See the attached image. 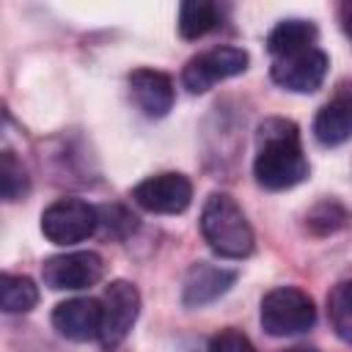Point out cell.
Masks as SVG:
<instances>
[{"mask_svg": "<svg viewBox=\"0 0 352 352\" xmlns=\"http://www.w3.org/2000/svg\"><path fill=\"white\" fill-rule=\"evenodd\" d=\"M308 160L300 143V129L286 118H264L256 132L253 176L264 190H292L308 179Z\"/></svg>", "mask_w": 352, "mask_h": 352, "instance_id": "6da1fadb", "label": "cell"}, {"mask_svg": "<svg viewBox=\"0 0 352 352\" xmlns=\"http://www.w3.org/2000/svg\"><path fill=\"white\" fill-rule=\"evenodd\" d=\"M201 234L206 245L223 258H245L253 253L256 236L242 206L228 192H212L201 209Z\"/></svg>", "mask_w": 352, "mask_h": 352, "instance_id": "7a4b0ae2", "label": "cell"}, {"mask_svg": "<svg viewBox=\"0 0 352 352\" xmlns=\"http://www.w3.org/2000/svg\"><path fill=\"white\" fill-rule=\"evenodd\" d=\"M261 327L264 333L283 338V336H300L314 327L316 322V305L314 300L297 289V286H278L261 297Z\"/></svg>", "mask_w": 352, "mask_h": 352, "instance_id": "3957f363", "label": "cell"}, {"mask_svg": "<svg viewBox=\"0 0 352 352\" xmlns=\"http://www.w3.org/2000/svg\"><path fill=\"white\" fill-rule=\"evenodd\" d=\"M99 228V209L82 198H58L41 212V234L52 245H77Z\"/></svg>", "mask_w": 352, "mask_h": 352, "instance_id": "277c9868", "label": "cell"}, {"mask_svg": "<svg viewBox=\"0 0 352 352\" xmlns=\"http://www.w3.org/2000/svg\"><path fill=\"white\" fill-rule=\"evenodd\" d=\"M102 330H99V344L102 349L113 352L118 349L129 330L138 322L140 314V292L129 280H113L104 294H102Z\"/></svg>", "mask_w": 352, "mask_h": 352, "instance_id": "5b68a950", "label": "cell"}, {"mask_svg": "<svg viewBox=\"0 0 352 352\" xmlns=\"http://www.w3.org/2000/svg\"><path fill=\"white\" fill-rule=\"evenodd\" d=\"M250 58L242 47H212L206 52H198L192 55L184 69H182V85L190 91V94H206L214 82L220 80H228V77H236L248 69Z\"/></svg>", "mask_w": 352, "mask_h": 352, "instance_id": "8992f818", "label": "cell"}, {"mask_svg": "<svg viewBox=\"0 0 352 352\" xmlns=\"http://www.w3.org/2000/svg\"><path fill=\"white\" fill-rule=\"evenodd\" d=\"M104 275V261L94 250H74L50 256L41 264V280L52 292H80L96 286Z\"/></svg>", "mask_w": 352, "mask_h": 352, "instance_id": "52a82bcc", "label": "cell"}, {"mask_svg": "<svg viewBox=\"0 0 352 352\" xmlns=\"http://www.w3.org/2000/svg\"><path fill=\"white\" fill-rule=\"evenodd\" d=\"M132 201L154 214H182L192 204V184L184 173H154L132 187Z\"/></svg>", "mask_w": 352, "mask_h": 352, "instance_id": "ba28073f", "label": "cell"}, {"mask_svg": "<svg viewBox=\"0 0 352 352\" xmlns=\"http://www.w3.org/2000/svg\"><path fill=\"white\" fill-rule=\"evenodd\" d=\"M327 66H330L327 55L319 47H311V50H302V52H294V55H286V58H275L270 74L286 91L314 94L324 82Z\"/></svg>", "mask_w": 352, "mask_h": 352, "instance_id": "9c48e42d", "label": "cell"}, {"mask_svg": "<svg viewBox=\"0 0 352 352\" xmlns=\"http://www.w3.org/2000/svg\"><path fill=\"white\" fill-rule=\"evenodd\" d=\"M52 327L69 341H94L102 330V302L94 297H74L58 302L52 311Z\"/></svg>", "mask_w": 352, "mask_h": 352, "instance_id": "30bf717a", "label": "cell"}, {"mask_svg": "<svg viewBox=\"0 0 352 352\" xmlns=\"http://www.w3.org/2000/svg\"><path fill=\"white\" fill-rule=\"evenodd\" d=\"M129 85V96L138 104V110L148 118H162L170 113L173 107V80L165 72L157 69H135L126 77Z\"/></svg>", "mask_w": 352, "mask_h": 352, "instance_id": "8fae6325", "label": "cell"}, {"mask_svg": "<svg viewBox=\"0 0 352 352\" xmlns=\"http://www.w3.org/2000/svg\"><path fill=\"white\" fill-rule=\"evenodd\" d=\"M236 280V272L228 267H217L209 261H198L187 270L184 286H182V302L187 308H201L223 297Z\"/></svg>", "mask_w": 352, "mask_h": 352, "instance_id": "7c38bea8", "label": "cell"}, {"mask_svg": "<svg viewBox=\"0 0 352 352\" xmlns=\"http://www.w3.org/2000/svg\"><path fill=\"white\" fill-rule=\"evenodd\" d=\"M314 138L322 146H341L352 140V96H336L319 107L314 118Z\"/></svg>", "mask_w": 352, "mask_h": 352, "instance_id": "4fadbf2b", "label": "cell"}, {"mask_svg": "<svg viewBox=\"0 0 352 352\" xmlns=\"http://www.w3.org/2000/svg\"><path fill=\"white\" fill-rule=\"evenodd\" d=\"M316 38H319V30H316L314 22H308V19H283L270 30L267 50L275 60V58H286V55L311 50L316 44Z\"/></svg>", "mask_w": 352, "mask_h": 352, "instance_id": "5bb4252c", "label": "cell"}, {"mask_svg": "<svg viewBox=\"0 0 352 352\" xmlns=\"http://www.w3.org/2000/svg\"><path fill=\"white\" fill-rule=\"evenodd\" d=\"M223 22V8L209 0H190L179 6V36L182 38H201L212 33Z\"/></svg>", "mask_w": 352, "mask_h": 352, "instance_id": "9a60e30c", "label": "cell"}, {"mask_svg": "<svg viewBox=\"0 0 352 352\" xmlns=\"http://www.w3.org/2000/svg\"><path fill=\"white\" fill-rule=\"evenodd\" d=\"M327 319H330L333 333L344 344H352V278H341L338 283L330 286V292H327Z\"/></svg>", "mask_w": 352, "mask_h": 352, "instance_id": "2e32d148", "label": "cell"}, {"mask_svg": "<svg viewBox=\"0 0 352 352\" xmlns=\"http://www.w3.org/2000/svg\"><path fill=\"white\" fill-rule=\"evenodd\" d=\"M38 302V286L28 275L6 272L0 278V305L6 314H28Z\"/></svg>", "mask_w": 352, "mask_h": 352, "instance_id": "e0dca14e", "label": "cell"}, {"mask_svg": "<svg viewBox=\"0 0 352 352\" xmlns=\"http://www.w3.org/2000/svg\"><path fill=\"white\" fill-rule=\"evenodd\" d=\"M0 192L3 198L11 204V201H19L30 192V179H28V170L22 168V162L16 160L14 151H3L0 154Z\"/></svg>", "mask_w": 352, "mask_h": 352, "instance_id": "ac0fdd59", "label": "cell"}, {"mask_svg": "<svg viewBox=\"0 0 352 352\" xmlns=\"http://www.w3.org/2000/svg\"><path fill=\"white\" fill-rule=\"evenodd\" d=\"M352 214L338 204V201H322L316 204L308 214H305V226L314 231V234H333L344 226H349Z\"/></svg>", "mask_w": 352, "mask_h": 352, "instance_id": "d6986e66", "label": "cell"}, {"mask_svg": "<svg viewBox=\"0 0 352 352\" xmlns=\"http://www.w3.org/2000/svg\"><path fill=\"white\" fill-rule=\"evenodd\" d=\"M206 352H256V346L242 330L226 327V330H220V333H214L209 338Z\"/></svg>", "mask_w": 352, "mask_h": 352, "instance_id": "ffe728a7", "label": "cell"}, {"mask_svg": "<svg viewBox=\"0 0 352 352\" xmlns=\"http://www.w3.org/2000/svg\"><path fill=\"white\" fill-rule=\"evenodd\" d=\"M138 217L135 214H129L126 209H121V206H102L99 209V226L104 228V234H110V236H121V231H118V226L124 228V234H129V231H135L138 228V223H135Z\"/></svg>", "mask_w": 352, "mask_h": 352, "instance_id": "44dd1931", "label": "cell"}, {"mask_svg": "<svg viewBox=\"0 0 352 352\" xmlns=\"http://www.w3.org/2000/svg\"><path fill=\"white\" fill-rule=\"evenodd\" d=\"M341 25H344L346 36L352 38V3H344L341 6Z\"/></svg>", "mask_w": 352, "mask_h": 352, "instance_id": "7402d4cb", "label": "cell"}, {"mask_svg": "<svg viewBox=\"0 0 352 352\" xmlns=\"http://www.w3.org/2000/svg\"><path fill=\"white\" fill-rule=\"evenodd\" d=\"M286 352H314V349H302V346H297V349H286Z\"/></svg>", "mask_w": 352, "mask_h": 352, "instance_id": "603a6c76", "label": "cell"}]
</instances>
